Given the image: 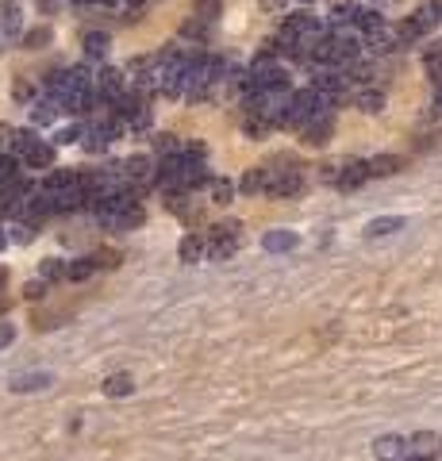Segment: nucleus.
<instances>
[{
	"label": "nucleus",
	"mask_w": 442,
	"mask_h": 461,
	"mask_svg": "<svg viewBox=\"0 0 442 461\" xmlns=\"http://www.w3.org/2000/svg\"><path fill=\"white\" fill-rule=\"evenodd\" d=\"M96 92L104 97V104H112V100H119L127 92V74L116 66H104L101 74H96Z\"/></svg>",
	"instance_id": "nucleus-5"
},
{
	"label": "nucleus",
	"mask_w": 442,
	"mask_h": 461,
	"mask_svg": "<svg viewBox=\"0 0 442 461\" xmlns=\"http://www.w3.org/2000/svg\"><path fill=\"white\" fill-rule=\"evenodd\" d=\"M331 131H334V119H331V112H319L316 119H308V124L300 127L304 142H312V146H319V142H327V139H331Z\"/></svg>",
	"instance_id": "nucleus-7"
},
{
	"label": "nucleus",
	"mask_w": 442,
	"mask_h": 461,
	"mask_svg": "<svg viewBox=\"0 0 442 461\" xmlns=\"http://www.w3.org/2000/svg\"><path fill=\"white\" fill-rule=\"evenodd\" d=\"M96 265H119V254H112V250H101V254H96Z\"/></svg>",
	"instance_id": "nucleus-34"
},
{
	"label": "nucleus",
	"mask_w": 442,
	"mask_h": 461,
	"mask_svg": "<svg viewBox=\"0 0 442 461\" xmlns=\"http://www.w3.org/2000/svg\"><path fill=\"white\" fill-rule=\"evenodd\" d=\"M39 273H42V280H58V277H69V265H66V258H42Z\"/></svg>",
	"instance_id": "nucleus-22"
},
{
	"label": "nucleus",
	"mask_w": 442,
	"mask_h": 461,
	"mask_svg": "<svg viewBox=\"0 0 442 461\" xmlns=\"http://www.w3.org/2000/svg\"><path fill=\"white\" fill-rule=\"evenodd\" d=\"M104 392H108V396H131L135 392V380L127 377V373H112V377L104 380Z\"/></svg>",
	"instance_id": "nucleus-21"
},
{
	"label": "nucleus",
	"mask_w": 442,
	"mask_h": 461,
	"mask_svg": "<svg viewBox=\"0 0 442 461\" xmlns=\"http://www.w3.org/2000/svg\"><path fill=\"white\" fill-rule=\"evenodd\" d=\"M154 150H158L162 158L181 154V139H177V135H154Z\"/></svg>",
	"instance_id": "nucleus-25"
},
{
	"label": "nucleus",
	"mask_w": 442,
	"mask_h": 461,
	"mask_svg": "<svg viewBox=\"0 0 442 461\" xmlns=\"http://www.w3.org/2000/svg\"><path fill=\"white\" fill-rule=\"evenodd\" d=\"M46 39H51V31H46V27H35V31H24V47H31V50H39Z\"/></svg>",
	"instance_id": "nucleus-30"
},
{
	"label": "nucleus",
	"mask_w": 442,
	"mask_h": 461,
	"mask_svg": "<svg viewBox=\"0 0 442 461\" xmlns=\"http://www.w3.org/2000/svg\"><path fill=\"white\" fill-rule=\"evenodd\" d=\"M12 92H16V100H31V97H35L27 81H16V89H12Z\"/></svg>",
	"instance_id": "nucleus-35"
},
{
	"label": "nucleus",
	"mask_w": 442,
	"mask_h": 461,
	"mask_svg": "<svg viewBox=\"0 0 442 461\" xmlns=\"http://www.w3.org/2000/svg\"><path fill=\"white\" fill-rule=\"evenodd\" d=\"M358 8H354V0H334L331 4V24H354Z\"/></svg>",
	"instance_id": "nucleus-23"
},
{
	"label": "nucleus",
	"mask_w": 442,
	"mask_h": 461,
	"mask_svg": "<svg viewBox=\"0 0 442 461\" xmlns=\"http://www.w3.org/2000/svg\"><path fill=\"white\" fill-rule=\"evenodd\" d=\"M24 165L27 169H51L54 165V146L51 142H35V146L24 154Z\"/></svg>",
	"instance_id": "nucleus-10"
},
{
	"label": "nucleus",
	"mask_w": 442,
	"mask_h": 461,
	"mask_svg": "<svg viewBox=\"0 0 442 461\" xmlns=\"http://www.w3.org/2000/svg\"><path fill=\"white\" fill-rule=\"evenodd\" d=\"M204 239H208V258H212V262H223V258H231L235 250H239V242H242V223H235V219L216 223V227H212Z\"/></svg>",
	"instance_id": "nucleus-1"
},
{
	"label": "nucleus",
	"mask_w": 442,
	"mask_h": 461,
	"mask_svg": "<svg viewBox=\"0 0 442 461\" xmlns=\"http://www.w3.org/2000/svg\"><path fill=\"white\" fill-rule=\"evenodd\" d=\"M381 104H384V97L377 89H362L358 92V108H362V112H381Z\"/></svg>",
	"instance_id": "nucleus-26"
},
{
	"label": "nucleus",
	"mask_w": 442,
	"mask_h": 461,
	"mask_svg": "<svg viewBox=\"0 0 442 461\" xmlns=\"http://www.w3.org/2000/svg\"><path fill=\"white\" fill-rule=\"evenodd\" d=\"M19 165H24V162H19L16 154H4V158H0V192L12 189V185L19 181Z\"/></svg>",
	"instance_id": "nucleus-16"
},
{
	"label": "nucleus",
	"mask_w": 442,
	"mask_h": 461,
	"mask_svg": "<svg viewBox=\"0 0 442 461\" xmlns=\"http://www.w3.org/2000/svg\"><path fill=\"white\" fill-rule=\"evenodd\" d=\"M108 35H104V31H85V54H89V58H104V54H108Z\"/></svg>",
	"instance_id": "nucleus-19"
},
{
	"label": "nucleus",
	"mask_w": 442,
	"mask_h": 461,
	"mask_svg": "<svg viewBox=\"0 0 442 461\" xmlns=\"http://www.w3.org/2000/svg\"><path fill=\"white\" fill-rule=\"evenodd\" d=\"M69 4H101V0H69Z\"/></svg>",
	"instance_id": "nucleus-38"
},
{
	"label": "nucleus",
	"mask_w": 442,
	"mask_h": 461,
	"mask_svg": "<svg viewBox=\"0 0 442 461\" xmlns=\"http://www.w3.org/2000/svg\"><path fill=\"white\" fill-rule=\"evenodd\" d=\"M35 142H39V139H35V131H19V135H16V142H12V150H16V158H24L27 150L35 146Z\"/></svg>",
	"instance_id": "nucleus-29"
},
{
	"label": "nucleus",
	"mask_w": 442,
	"mask_h": 461,
	"mask_svg": "<svg viewBox=\"0 0 442 461\" xmlns=\"http://www.w3.org/2000/svg\"><path fill=\"white\" fill-rule=\"evenodd\" d=\"M262 246H266L269 254H284V250H292V246H296V235H292V230H266Z\"/></svg>",
	"instance_id": "nucleus-13"
},
{
	"label": "nucleus",
	"mask_w": 442,
	"mask_h": 461,
	"mask_svg": "<svg viewBox=\"0 0 442 461\" xmlns=\"http://www.w3.org/2000/svg\"><path fill=\"white\" fill-rule=\"evenodd\" d=\"M434 24H439V12H434L431 4H423V8L411 12L408 19H400V27H396V39H400V47H408V42H419L427 31H434Z\"/></svg>",
	"instance_id": "nucleus-2"
},
{
	"label": "nucleus",
	"mask_w": 442,
	"mask_h": 461,
	"mask_svg": "<svg viewBox=\"0 0 442 461\" xmlns=\"http://www.w3.org/2000/svg\"><path fill=\"white\" fill-rule=\"evenodd\" d=\"M369 181V162H346L339 169V189H358V185H366Z\"/></svg>",
	"instance_id": "nucleus-9"
},
{
	"label": "nucleus",
	"mask_w": 442,
	"mask_h": 461,
	"mask_svg": "<svg viewBox=\"0 0 442 461\" xmlns=\"http://www.w3.org/2000/svg\"><path fill=\"white\" fill-rule=\"evenodd\" d=\"M408 450H419V453H434L439 458V435H431V430H419L416 438H408Z\"/></svg>",
	"instance_id": "nucleus-20"
},
{
	"label": "nucleus",
	"mask_w": 442,
	"mask_h": 461,
	"mask_svg": "<svg viewBox=\"0 0 442 461\" xmlns=\"http://www.w3.org/2000/svg\"><path fill=\"white\" fill-rule=\"evenodd\" d=\"M392 230H404L400 215H381V219H373L366 227V235H369V239H384V235H392Z\"/></svg>",
	"instance_id": "nucleus-15"
},
{
	"label": "nucleus",
	"mask_w": 442,
	"mask_h": 461,
	"mask_svg": "<svg viewBox=\"0 0 442 461\" xmlns=\"http://www.w3.org/2000/svg\"><path fill=\"white\" fill-rule=\"evenodd\" d=\"M42 189L54 192V196L81 192L85 189V173H77V169H51V173H46V181H42Z\"/></svg>",
	"instance_id": "nucleus-4"
},
{
	"label": "nucleus",
	"mask_w": 442,
	"mask_h": 461,
	"mask_svg": "<svg viewBox=\"0 0 442 461\" xmlns=\"http://www.w3.org/2000/svg\"><path fill=\"white\" fill-rule=\"evenodd\" d=\"M396 169H400V158H396V154H377V158H369V177H392Z\"/></svg>",
	"instance_id": "nucleus-17"
},
{
	"label": "nucleus",
	"mask_w": 442,
	"mask_h": 461,
	"mask_svg": "<svg viewBox=\"0 0 442 461\" xmlns=\"http://www.w3.org/2000/svg\"><path fill=\"white\" fill-rule=\"evenodd\" d=\"M181 154L189 158V162H204L208 150H204V142H181Z\"/></svg>",
	"instance_id": "nucleus-31"
},
{
	"label": "nucleus",
	"mask_w": 442,
	"mask_h": 461,
	"mask_svg": "<svg viewBox=\"0 0 442 461\" xmlns=\"http://www.w3.org/2000/svg\"><path fill=\"white\" fill-rule=\"evenodd\" d=\"M201 258H208V239H204V235H185L181 239V262L192 265V262H201Z\"/></svg>",
	"instance_id": "nucleus-11"
},
{
	"label": "nucleus",
	"mask_w": 442,
	"mask_h": 461,
	"mask_svg": "<svg viewBox=\"0 0 442 461\" xmlns=\"http://www.w3.org/2000/svg\"><path fill=\"white\" fill-rule=\"evenodd\" d=\"M4 242H8V239H4V235H0V250H4Z\"/></svg>",
	"instance_id": "nucleus-39"
},
{
	"label": "nucleus",
	"mask_w": 442,
	"mask_h": 461,
	"mask_svg": "<svg viewBox=\"0 0 442 461\" xmlns=\"http://www.w3.org/2000/svg\"><path fill=\"white\" fill-rule=\"evenodd\" d=\"M12 239H16V242H31V239H35V223H31V219H27V223L19 219L16 230H12Z\"/></svg>",
	"instance_id": "nucleus-32"
},
{
	"label": "nucleus",
	"mask_w": 442,
	"mask_h": 461,
	"mask_svg": "<svg viewBox=\"0 0 442 461\" xmlns=\"http://www.w3.org/2000/svg\"><path fill=\"white\" fill-rule=\"evenodd\" d=\"M24 296H27V300H39V296H42V285H39V280H35V285H27Z\"/></svg>",
	"instance_id": "nucleus-37"
},
{
	"label": "nucleus",
	"mask_w": 442,
	"mask_h": 461,
	"mask_svg": "<svg viewBox=\"0 0 442 461\" xmlns=\"http://www.w3.org/2000/svg\"><path fill=\"white\" fill-rule=\"evenodd\" d=\"M239 189H242V192H266V189H269V173H266V165H258V169L246 173V177L239 181Z\"/></svg>",
	"instance_id": "nucleus-18"
},
{
	"label": "nucleus",
	"mask_w": 442,
	"mask_h": 461,
	"mask_svg": "<svg viewBox=\"0 0 442 461\" xmlns=\"http://www.w3.org/2000/svg\"><path fill=\"white\" fill-rule=\"evenodd\" d=\"M212 196H216V204H231V200H235V185L231 181H212Z\"/></svg>",
	"instance_id": "nucleus-27"
},
{
	"label": "nucleus",
	"mask_w": 442,
	"mask_h": 461,
	"mask_svg": "<svg viewBox=\"0 0 442 461\" xmlns=\"http://www.w3.org/2000/svg\"><path fill=\"white\" fill-rule=\"evenodd\" d=\"M92 269H96V258H77L69 262V280H89Z\"/></svg>",
	"instance_id": "nucleus-24"
},
{
	"label": "nucleus",
	"mask_w": 442,
	"mask_h": 461,
	"mask_svg": "<svg viewBox=\"0 0 442 461\" xmlns=\"http://www.w3.org/2000/svg\"><path fill=\"white\" fill-rule=\"evenodd\" d=\"M12 338H16V327H12V323H0V350H4Z\"/></svg>",
	"instance_id": "nucleus-33"
},
{
	"label": "nucleus",
	"mask_w": 442,
	"mask_h": 461,
	"mask_svg": "<svg viewBox=\"0 0 442 461\" xmlns=\"http://www.w3.org/2000/svg\"><path fill=\"white\" fill-rule=\"evenodd\" d=\"M404 453H408V438H400V435H381L373 442L377 461H404Z\"/></svg>",
	"instance_id": "nucleus-6"
},
{
	"label": "nucleus",
	"mask_w": 442,
	"mask_h": 461,
	"mask_svg": "<svg viewBox=\"0 0 442 461\" xmlns=\"http://www.w3.org/2000/svg\"><path fill=\"white\" fill-rule=\"evenodd\" d=\"M354 27H358L362 35H377L384 27V19H381V12H373V8H358V16H354Z\"/></svg>",
	"instance_id": "nucleus-14"
},
{
	"label": "nucleus",
	"mask_w": 442,
	"mask_h": 461,
	"mask_svg": "<svg viewBox=\"0 0 442 461\" xmlns=\"http://www.w3.org/2000/svg\"><path fill=\"white\" fill-rule=\"evenodd\" d=\"M404 461H434V453H419V450H408Z\"/></svg>",
	"instance_id": "nucleus-36"
},
{
	"label": "nucleus",
	"mask_w": 442,
	"mask_h": 461,
	"mask_svg": "<svg viewBox=\"0 0 442 461\" xmlns=\"http://www.w3.org/2000/svg\"><path fill=\"white\" fill-rule=\"evenodd\" d=\"M46 385H54L51 373H19V377H12V392H39Z\"/></svg>",
	"instance_id": "nucleus-12"
},
{
	"label": "nucleus",
	"mask_w": 442,
	"mask_h": 461,
	"mask_svg": "<svg viewBox=\"0 0 442 461\" xmlns=\"http://www.w3.org/2000/svg\"><path fill=\"white\" fill-rule=\"evenodd\" d=\"M216 12H219V0H196V19H201V24H212Z\"/></svg>",
	"instance_id": "nucleus-28"
},
{
	"label": "nucleus",
	"mask_w": 442,
	"mask_h": 461,
	"mask_svg": "<svg viewBox=\"0 0 442 461\" xmlns=\"http://www.w3.org/2000/svg\"><path fill=\"white\" fill-rule=\"evenodd\" d=\"M281 35H284V39H308V42H316L319 35H323V24H319L312 12H292V16L281 19Z\"/></svg>",
	"instance_id": "nucleus-3"
},
{
	"label": "nucleus",
	"mask_w": 442,
	"mask_h": 461,
	"mask_svg": "<svg viewBox=\"0 0 442 461\" xmlns=\"http://www.w3.org/2000/svg\"><path fill=\"white\" fill-rule=\"evenodd\" d=\"M24 31V4L19 0H0V35Z\"/></svg>",
	"instance_id": "nucleus-8"
}]
</instances>
